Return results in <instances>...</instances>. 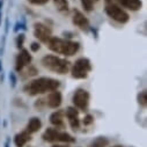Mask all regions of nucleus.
Returning a JSON list of instances; mask_svg holds the SVG:
<instances>
[{"instance_id":"14","label":"nucleus","mask_w":147,"mask_h":147,"mask_svg":"<svg viewBox=\"0 0 147 147\" xmlns=\"http://www.w3.org/2000/svg\"><path fill=\"white\" fill-rule=\"evenodd\" d=\"M31 137H30V133L27 132V131H23V132H20L15 136L14 138V142H15V146L16 147H23L28 141H30Z\"/></svg>"},{"instance_id":"27","label":"nucleus","mask_w":147,"mask_h":147,"mask_svg":"<svg viewBox=\"0 0 147 147\" xmlns=\"http://www.w3.org/2000/svg\"><path fill=\"white\" fill-rule=\"evenodd\" d=\"M1 8H3V0H0V26H1Z\"/></svg>"},{"instance_id":"16","label":"nucleus","mask_w":147,"mask_h":147,"mask_svg":"<svg viewBox=\"0 0 147 147\" xmlns=\"http://www.w3.org/2000/svg\"><path fill=\"white\" fill-rule=\"evenodd\" d=\"M41 127H42V122H41V119L37 118V117H32V118L29 119V123H28V125H27V130H26V131L31 134V133L37 132Z\"/></svg>"},{"instance_id":"29","label":"nucleus","mask_w":147,"mask_h":147,"mask_svg":"<svg viewBox=\"0 0 147 147\" xmlns=\"http://www.w3.org/2000/svg\"><path fill=\"white\" fill-rule=\"evenodd\" d=\"M53 147H67V146H53Z\"/></svg>"},{"instance_id":"8","label":"nucleus","mask_w":147,"mask_h":147,"mask_svg":"<svg viewBox=\"0 0 147 147\" xmlns=\"http://www.w3.org/2000/svg\"><path fill=\"white\" fill-rule=\"evenodd\" d=\"M73 103L74 105L80 109V110H85L88 108V103H89V94L87 90L85 89H78L74 95H73Z\"/></svg>"},{"instance_id":"13","label":"nucleus","mask_w":147,"mask_h":147,"mask_svg":"<svg viewBox=\"0 0 147 147\" xmlns=\"http://www.w3.org/2000/svg\"><path fill=\"white\" fill-rule=\"evenodd\" d=\"M117 1L125 8L131 11H139L142 6L141 0H117Z\"/></svg>"},{"instance_id":"4","label":"nucleus","mask_w":147,"mask_h":147,"mask_svg":"<svg viewBox=\"0 0 147 147\" xmlns=\"http://www.w3.org/2000/svg\"><path fill=\"white\" fill-rule=\"evenodd\" d=\"M92 71V64L87 58L78 59L72 67V77L76 79H85L88 77V73Z\"/></svg>"},{"instance_id":"32","label":"nucleus","mask_w":147,"mask_h":147,"mask_svg":"<svg viewBox=\"0 0 147 147\" xmlns=\"http://www.w3.org/2000/svg\"><path fill=\"white\" fill-rule=\"evenodd\" d=\"M93 1H97V0H93Z\"/></svg>"},{"instance_id":"15","label":"nucleus","mask_w":147,"mask_h":147,"mask_svg":"<svg viewBox=\"0 0 147 147\" xmlns=\"http://www.w3.org/2000/svg\"><path fill=\"white\" fill-rule=\"evenodd\" d=\"M50 122L52 125H55L56 127H61L64 126V111L58 110L55 111L51 116H50Z\"/></svg>"},{"instance_id":"6","label":"nucleus","mask_w":147,"mask_h":147,"mask_svg":"<svg viewBox=\"0 0 147 147\" xmlns=\"http://www.w3.org/2000/svg\"><path fill=\"white\" fill-rule=\"evenodd\" d=\"M105 13L109 15V18H111L113 20L117 21L118 23H126L129 21V14L122 9L119 6L114 5L113 3H110L105 6Z\"/></svg>"},{"instance_id":"2","label":"nucleus","mask_w":147,"mask_h":147,"mask_svg":"<svg viewBox=\"0 0 147 147\" xmlns=\"http://www.w3.org/2000/svg\"><path fill=\"white\" fill-rule=\"evenodd\" d=\"M47 44L51 51H53L56 53L64 55V56H73L80 49V44L77 42H72L68 40H61V38H57V37H51Z\"/></svg>"},{"instance_id":"30","label":"nucleus","mask_w":147,"mask_h":147,"mask_svg":"<svg viewBox=\"0 0 147 147\" xmlns=\"http://www.w3.org/2000/svg\"><path fill=\"white\" fill-rule=\"evenodd\" d=\"M6 147H8V140H7V142H6Z\"/></svg>"},{"instance_id":"17","label":"nucleus","mask_w":147,"mask_h":147,"mask_svg":"<svg viewBox=\"0 0 147 147\" xmlns=\"http://www.w3.org/2000/svg\"><path fill=\"white\" fill-rule=\"evenodd\" d=\"M53 4L59 12H67L69 8L67 0H53Z\"/></svg>"},{"instance_id":"31","label":"nucleus","mask_w":147,"mask_h":147,"mask_svg":"<svg viewBox=\"0 0 147 147\" xmlns=\"http://www.w3.org/2000/svg\"><path fill=\"white\" fill-rule=\"evenodd\" d=\"M114 147H123V146H114Z\"/></svg>"},{"instance_id":"7","label":"nucleus","mask_w":147,"mask_h":147,"mask_svg":"<svg viewBox=\"0 0 147 147\" xmlns=\"http://www.w3.org/2000/svg\"><path fill=\"white\" fill-rule=\"evenodd\" d=\"M51 34H52L51 29L48 26H45L43 23H40V22L34 24V35H35V37L38 38L41 42L48 43L49 40L52 37Z\"/></svg>"},{"instance_id":"22","label":"nucleus","mask_w":147,"mask_h":147,"mask_svg":"<svg viewBox=\"0 0 147 147\" xmlns=\"http://www.w3.org/2000/svg\"><path fill=\"white\" fill-rule=\"evenodd\" d=\"M9 82H11V86L12 87H15L16 86V76L14 72H11L9 73Z\"/></svg>"},{"instance_id":"21","label":"nucleus","mask_w":147,"mask_h":147,"mask_svg":"<svg viewBox=\"0 0 147 147\" xmlns=\"http://www.w3.org/2000/svg\"><path fill=\"white\" fill-rule=\"evenodd\" d=\"M23 42H24V35H23V34L18 35V37H16V47H18L19 49L23 47Z\"/></svg>"},{"instance_id":"1","label":"nucleus","mask_w":147,"mask_h":147,"mask_svg":"<svg viewBox=\"0 0 147 147\" xmlns=\"http://www.w3.org/2000/svg\"><path fill=\"white\" fill-rule=\"evenodd\" d=\"M59 81L51 79V78H38L31 80L30 82H28L23 90L29 94V95H38V94H44L48 92H53L57 90L59 87Z\"/></svg>"},{"instance_id":"23","label":"nucleus","mask_w":147,"mask_h":147,"mask_svg":"<svg viewBox=\"0 0 147 147\" xmlns=\"http://www.w3.org/2000/svg\"><path fill=\"white\" fill-rule=\"evenodd\" d=\"M93 122H94V118H93V116H90V115H87V116L84 118V124H85V125H90Z\"/></svg>"},{"instance_id":"24","label":"nucleus","mask_w":147,"mask_h":147,"mask_svg":"<svg viewBox=\"0 0 147 147\" xmlns=\"http://www.w3.org/2000/svg\"><path fill=\"white\" fill-rule=\"evenodd\" d=\"M29 1L34 5H44L49 1V0H29Z\"/></svg>"},{"instance_id":"9","label":"nucleus","mask_w":147,"mask_h":147,"mask_svg":"<svg viewBox=\"0 0 147 147\" xmlns=\"http://www.w3.org/2000/svg\"><path fill=\"white\" fill-rule=\"evenodd\" d=\"M30 63H31V56H30L29 51L26 49H22L15 60V69L18 72H22L23 68L26 66H28Z\"/></svg>"},{"instance_id":"10","label":"nucleus","mask_w":147,"mask_h":147,"mask_svg":"<svg viewBox=\"0 0 147 147\" xmlns=\"http://www.w3.org/2000/svg\"><path fill=\"white\" fill-rule=\"evenodd\" d=\"M72 21L77 27H79L82 30H87L89 27V22L88 19L78 9H73V16H72Z\"/></svg>"},{"instance_id":"25","label":"nucleus","mask_w":147,"mask_h":147,"mask_svg":"<svg viewBox=\"0 0 147 147\" xmlns=\"http://www.w3.org/2000/svg\"><path fill=\"white\" fill-rule=\"evenodd\" d=\"M40 48H41V47H40V44H38V43H35V42H34V43H31V45H30V49H31L34 52L38 51V50H40Z\"/></svg>"},{"instance_id":"3","label":"nucleus","mask_w":147,"mask_h":147,"mask_svg":"<svg viewBox=\"0 0 147 147\" xmlns=\"http://www.w3.org/2000/svg\"><path fill=\"white\" fill-rule=\"evenodd\" d=\"M42 65L45 68L58 73V74H66L69 71V61H67L66 59L59 58L57 56H52V55H48L43 57Z\"/></svg>"},{"instance_id":"11","label":"nucleus","mask_w":147,"mask_h":147,"mask_svg":"<svg viewBox=\"0 0 147 147\" xmlns=\"http://www.w3.org/2000/svg\"><path fill=\"white\" fill-rule=\"evenodd\" d=\"M65 115H66V117H67V119H68V123H69V125L73 127V129H78L79 127V125H80V119H79V114H78V111L76 110V108H72V107H69V108H67V110L64 113Z\"/></svg>"},{"instance_id":"20","label":"nucleus","mask_w":147,"mask_h":147,"mask_svg":"<svg viewBox=\"0 0 147 147\" xmlns=\"http://www.w3.org/2000/svg\"><path fill=\"white\" fill-rule=\"evenodd\" d=\"M138 101H139V103H140L142 107H145V105L147 104V93H146V90L141 92V93L138 95Z\"/></svg>"},{"instance_id":"19","label":"nucleus","mask_w":147,"mask_h":147,"mask_svg":"<svg viewBox=\"0 0 147 147\" xmlns=\"http://www.w3.org/2000/svg\"><path fill=\"white\" fill-rule=\"evenodd\" d=\"M80 1H81L82 7L85 8V11L90 12V11L93 9V5H94V1H93V0H80Z\"/></svg>"},{"instance_id":"26","label":"nucleus","mask_w":147,"mask_h":147,"mask_svg":"<svg viewBox=\"0 0 147 147\" xmlns=\"http://www.w3.org/2000/svg\"><path fill=\"white\" fill-rule=\"evenodd\" d=\"M44 103V100H38V102H36V104H35V107L36 108H38L40 110L42 109V104Z\"/></svg>"},{"instance_id":"5","label":"nucleus","mask_w":147,"mask_h":147,"mask_svg":"<svg viewBox=\"0 0 147 147\" xmlns=\"http://www.w3.org/2000/svg\"><path fill=\"white\" fill-rule=\"evenodd\" d=\"M43 139L45 141H57V142H74L76 139L66 132H60L57 129H48L43 133Z\"/></svg>"},{"instance_id":"28","label":"nucleus","mask_w":147,"mask_h":147,"mask_svg":"<svg viewBox=\"0 0 147 147\" xmlns=\"http://www.w3.org/2000/svg\"><path fill=\"white\" fill-rule=\"evenodd\" d=\"M0 73H3V66H1V61H0Z\"/></svg>"},{"instance_id":"18","label":"nucleus","mask_w":147,"mask_h":147,"mask_svg":"<svg viewBox=\"0 0 147 147\" xmlns=\"http://www.w3.org/2000/svg\"><path fill=\"white\" fill-rule=\"evenodd\" d=\"M108 144H109V140H108L107 138H104V137H98V138H96V139L90 144L89 147H107Z\"/></svg>"},{"instance_id":"12","label":"nucleus","mask_w":147,"mask_h":147,"mask_svg":"<svg viewBox=\"0 0 147 147\" xmlns=\"http://www.w3.org/2000/svg\"><path fill=\"white\" fill-rule=\"evenodd\" d=\"M45 103H47V105L50 107V108H53V109L58 108V107L61 104V94H60L58 90L51 92V93L48 95Z\"/></svg>"}]
</instances>
